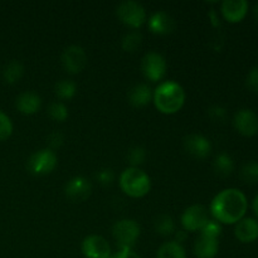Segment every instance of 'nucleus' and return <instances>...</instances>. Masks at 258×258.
<instances>
[{
  "mask_svg": "<svg viewBox=\"0 0 258 258\" xmlns=\"http://www.w3.org/2000/svg\"><path fill=\"white\" fill-rule=\"evenodd\" d=\"M248 202L243 191L228 188L219 191L211 203V214L221 224H236L244 218Z\"/></svg>",
  "mask_w": 258,
  "mask_h": 258,
  "instance_id": "nucleus-1",
  "label": "nucleus"
},
{
  "mask_svg": "<svg viewBox=\"0 0 258 258\" xmlns=\"http://www.w3.org/2000/svg\"><path fill=\"white\" fill-rule=\"evenodd\" d=\"M153 102L159 112L174 115L183 108L185 103V91L174 81L160 83L153 92Z\"/></svg>",
  "mask_w": 258,
  "mask_h": 258,
  "instance_id": "nucleus-2",
  "label": "nucleus"
},
{
  "mask_svg": "<svg viewBox=\"0 0 258 258\" xmlns=\"http://www.w3.org/2000/svg\"><path fill=\"white\" fill-rule=\"evenodd\" d=\"M120 186L130 198H143L150 191L151 180L148 174L140 168L128 166L121 173Z\"/></svg>",
  "mask_w": 258,
  "mask_h": 258,
  "instance_id": "nucleus-3",
  "label": "nucleus"
},
{
  "mask_svg": "<svg viewBox=\"0 0 258 258\" xmlns=\"http://www.w3.org/2000/svg\"><path fill=\"white\" fill-rule=\"evenodd\" d=\"M58 158L55 151L50 149H42L30 155L27 161V169L35 176H44L57 168Z\"/></svg>",
  "mask_w": 258,
  "mask_h": 258,
  "instance_id": "nucleus-4",
  "label": "nucleus"
},
{
  "mask_svg": "<svg viewBox=\"0 0 258 258\" xmlns=\"http://www.w3.org/2000/svg\"><path fill=\"white\" fill-rule=\"evenodd\" d=\"M140 233L141 228L139 223L130 218L117 221L112 227V236L120 248H133Z\"/></svg>",
  "mask_w": 258,
  "mask_h": 258,
  "instance_id": "nucleus-5",
  "label": "nucleus"
},
{
  "mask_svg": "<svg viewBox=\"0 0 258 258\" xmlns=\"http://www.w3.org/2000/svg\"><path fill=\"white\" fill-rule=\"evenodd\" d=\"M117 17L126 27L131 28V29L136 30L146 22V10L140 3L133 2V0H127V2H122L118 4L117 9Z\"/></svg>",
  "mask_w": 258,
  "mask_h": 258,
  "instance_id": "nucleus-6",
  "label": "nucleus"
},
{
  "mask_svg": "<svg viewBox=\"0 0 258 258\" xmlns=\"http://www.w3.org/2000/svg\"><path fill=\"white\" fill-rule=\"evenodd\" d=\"M166 60L160 53L150 52L144 55L141 60V71L145 76L146 80L151 82H159L163 80L166 75Z\"/></svg>",
  "mask_w": 258,
  "mask_h": 258,
  "instance_id": "nucleus-7",
  "label": "nucleus"
},
{
  "mask_svg": "<svg viewBox=\"0 0 258 258\" xmlns=\"http://www.w3.org/2000/svg\"><path fill=\"white\" fill-rule=\"evenodd\" d=\"M63 68L71 75H78L87 64V54L80 45H70L62 53Z\"/></svg>",
  "mask_w": 258,
  "mask_h": 258,
  "instance_id": "nucleus-8",
  "label": "nucleus"
},
{
  "mask_svg": "<svg viewBox=\"0 0 258 258\" xmlns=\"http://www.w3.org/2000/svg\"><path fill=\"white\" fill-rule=\"evenodd\" d=\"M209 221L208 211L202 204H194L186 208L181 216V226L185 232L201 231Z\"/></svg>",
  "mask_w": 258,
  "mask_h": 258,
  "instance_id": "nucleus-9",
  "label": "nucleus"
},
{
  "mask_svg": "<svg viewBox=\"0 0 258 258\" xmlns=\"http://www.w3.org/2000/svg\"><path fill=\"white\" fill-rule=\"evenodd\" d=\"M234 128L241 135L252 138L258 133V116L251 108H241L236 112L233 118Z\"/></svg>",
  "mask_w": 258,
  "mask_h": 258,
  "instance_id": "nucleus-10",
  "label": "nucleus"
},
{
  "mask_svg": "<svg viewBox=\"0 0 258 258\" xmlns=\"http://www.w3.org/2000/svg\"><path fill=\"white\" fill-rule=\"evenodd\" d=\"M81 249L86 258H110L112 256L111 246L107 239L97 234L86 237L83 239Z\"/></svg>",
  "mask_w": 258,
  "mask_h": 258,
  "instance_id": "nucleus-11",
  "label": "nucleus"
},
{
  "mask_svg": "<svg viewBox=\"0 0 258 258\" xmlns=\"http://www.w3.org/2000/svg\"><path fill=\"white\" fill-rule=\"evenodd\" d=\"M66 197L71 202L75 203H81L88 199V197L92 193V184L88 179L83 176H75L71 179L64 186Z\"/></svg>",
  "mask_w": 258,
  "mask_h": 258,
  "instance_id": "nucleus-12",
  "label": "nucleus"
},
{
  "mask_svg": "<svg viewBox=\"0 0 258 258\" xmlns=\"http://www.w3.org/2000/svg\"><path fill=\"white\" fill-rule=\"evenodd\" d=\"M184 149L196 159H207L212 153V144L206 136L190 134L184 139Z\"/></svg>",
  "mask_w": 258,
  "mask_h": 258,
  "instance_id": "nucleus-13",
  "label": "nucleus"
},
{
  "mask_svg": "<svg viewBox=\"0 0 258 258\" xmlns=\"http://www.w3.org/2000/svg\"><path fill=\"white\" fill-rule=\"evenodd\" d=\"M248 2L246 0H226L222 3L221 12L228 23H239L248 13Z\"/></svg>",
  "mask_w": 258,
  "mask_h": 258,
  "instance_id": "nucleus-14",
  "label": "nucleus"
},
{
  "mask_svg": "<svg viewBox=\"0 0 258 258\" xmlns=\"http://www.w3.org/2000/svg\"><path fill=\"white\" fill-rule=\"evenodd\" d=\"M149 30L156 35H168L175 29V20L166 12H158L149 19Z\"/></svg>",
  "mask_w": 258,
  "mask_h": 258,
  "instance_id": "nucleus-15",
  "label": "nucleus"
},
{
  "mask_svg": "<svg viewBox=\"0 0 258 258\" xmlns=\"http://www.w3.org/2000/svg\"><path fill=\"white\" fill-rule=\"evenodd\" d=\"M234 234L242 243H252L258 239V222L254 218H242L236 223Z\"/></svg>",
  "mask_w": 258,
  "mask_h": 258,
  "instance_id": "nucleus-16",
  "label": "nucleus"
},
{
  "mask_svg": "<svg viewBox=\"0 0 258 258\" xmlns=\"http://www.w3.org/2000/svg\"><path fill=\"white\" fill-rule=\"evenodd\" d=\"M15 106L23 115H34L42 107V98L38 93L27 91L18 96L15 100Z\"/></svg>",
  "mask_w": 258,
  "mask_h": 258,
  "instance_id": "nucleus-17",
  "label": "nucleus"
},
{
  "mask_svg": "<svg viewBox=\"0 0 258 258\" xmlns=\"http://www.w3.org/2000/svg\"><path fill=\"white\" fill-rule=\"evenodd\" d=\"M127 98L130 105L134 107H145L153 101V91H151L150 86L146 85V83H139V85H135L133 88H130Z\"/></svg>",
  "mask_w": 258,
  "mask_h": 258,
  "instance_id": "nucleus-18",
  "label": "nucleus"
},
{
  "mask_svg": "<svg viewBox=\"0 0 258 258\" xmlns=\"http://www.w3.org/2000/svg\"><path fill=\"white\" fill-rule=\"evenodd\" d=\"M218 238H211L203 234H201L194 243V254L197 258H214L218 254Z\"/></svg>",
  "mask_w": 258,
  "mask_h": 258,
  "instance_id": "nucleus-19",
  "label": "nucleus"
},
{
  "mask_svg": "<svg viewBox=\"0 0 258 258\" xmlns=\"http://www.w3.org/2000/svg\"><path fill=\"white\" fill-rule=\"evenodd\" d=\"M213 169L217 175L227 178L234 170V161L232 156L227 153H221L216 156L213 163Z\"/></svg>",
  "mask_w": 258,
  "mask_h": 258,
  "instance_id": "nucleus-20",
  "label": "nucleus"
},
{
  "mask_svg": "<svg viewBox=\"0 0 258 258\" xmlns=\"http://www.w3.org/2000/svg\"><path fill=\"white\" fill-rule=\"evenodd\" d=\"M156 258H186V253L180 243L175 241H169L158 249Z\"/></svg>",
  "mask_w": 258,
  "mask_h": 258,
  "instance_id": "nucleus-21",
  "label": "nucleus"
},
{
  "mask_svg": "<svg viewBox=\"0 0 258 258\" xmlns=\"http://www.w3.org/2000/svg\"><path fill=\"white\" fill-rule=\"evenodd\" d=\"M24 75V66L19 62V60H12V62L8 63L4 68V76L5 82L13 85V83H17L20 78Z\"/></svg>",
  "mask_w": 258,
  "mask_h": 258,
  "instance_id": "nucleus-22",
  "label": "nucleus"
},
{
  "mask_svg": "<svg viewBox=\"0 0 258 258\" xmlns=\"http://www.w3.org/2000/svg\"><path fill=\"white\" fill-rule=\"evenodd\" d=\"M154 227H155L156 233L163 237H169L175 233V223L169 214H160L155 219Z\"/></svg>",
  "mask_w": 258,
  "mask_h": 258,
  "instance_id": "nucleus-23",
  "label": "nucleus"
},
{
  "mask_svg": "<svg viewBox=\"0 0 258 258\" xmlns=\"http://www.w3.org/2000/svg\"><path fill=\"white\" fill-rule=\"evenodd\" d=\"M54 93L60 100H71L77 93V85L72 80H60L54 85Z\"/></svg>",
  "mask_w": 258,
  "mask_h": 258,
  "instance_id": "nucleus-24",
  "label": "nucleus"
},
{
  "mask_svg": "<svg viewBox=\"0 0 258 258\" xmlns=\"http://www.w3.org/2000/svg\"><path fill=\"white\" fill-rule=\"evenodd\" d=\"M141 43H143V35H141V33H139L138 30H131V32L126 33L125 37L122 38L121 47H122V49L125 52L134 53L141 47Z\"/></svg>",
  "mask_w": 258,
  "mask_h": 258,
  "instance_id": "nucleus-25",
  "label": "nucleus"
},
{
  "mask_svg": "<svg viewBox=\"0 0 258 258\" xmlns=\"http://www.w3.org/2000/svg\"><path fill=\"white\" fill-rule=\"evenodd\" d=\"M146 156H148V153L145 148L139 145L133 146L127 151V163L130 164L131 168H139L141 164L145 163Z\"/></svg>",
  "mask_w": 258,
  "mask_h": 258,
  "instance_id": "nucleus-26",
  "label": "nucleus"
},
{
  "mask_svg": "<svg viewBox=\"0 0 258 258\" xmlns=\"http://www.w3.org/2000/svg\"><path fill=\"white\" fill-rule=\"evenodd\" d=\"M241 178L247 184H258V161H248L241 169Z\"/></svg>",
  "mask_w": 258,
  "mask_h": 258,
  "instance_id": "nucleus-27",
  "label": "nucleus"
},
{
  "mask_svg": "<svg viewBox=\"0 0 258 258\" xmlns=\"http://www.w3.org/2000/svg\"><path fill=\"white\" fill-rule=\"evenodd\" d=\"M48 115L52 120L63 122L68 118V108L64 103L62 102H53L48 107Z\"/></svg>",
  "mask_w": 258,
  "mask_h": 258,
  "instance_id": "nucleus-28",
  "label": "nucleus"
},
{
  "mask_svg": "<svg viewBox=\"0 0 258 258\" xmlns=\"http://www.w3.org/2000/svg\"><path fill=\"white\" fill-rule=\"evenodd\" d=\"M13 134V122L9 116L0 111V141L8 140Z\"/></svg>",
  "mask_w": 258,
  "mask_h": 258,
  "instance_id": "nucleus-29",
  "label": "nucleus"
},
{
  "mask_svg": "<svg viewBox=\"0 0 258 258\" xmlns=\"http://www.w3.org/2000/svg\"><path fill=\"white\" fill-rule=\"evenodd\" d=\"M201 234L206 237H211V238H219V236L222 234V226L221 223H218L214 219H209L206 224H204L203 228L201 229Z\"/></svg>",
  "mask_w": 258,
  "mask_h": 258,
  "instance_id": "nucleus-30",
  "label": "nucleus"
},
{
  "mask_svg": "<svg viewBox=\"0 0 258 258\" xmlns=\"http://www.w3.org/2000/svg\"><path fill=\"white\" fill-rule=\"evenodd\" d=\"M96 179H97V181L101 185L108 186L113 183V180H115V173L108 168L101 169V170L96 174Z\"/></svg>",
  "mask_w": 258,
  "mask_h": 258,
  "instance_id": "nucleus-31",
  "label": "nucleus"
},
{
  "mask_svg": "<svg viewBox=\"0 0 258 258\" xmlns=\"http://www.w3.org/2000/svg\"><path fill=\"white\" fill-rule=\"evenodd\" d=\"M246 85L248 90H251L252 92L258 93V66L252 68L248 72L246 78Z\"/></svg>",
  "mask_w": 258,
  "mask_h": 258,
  "instance_id": "nucleus-32",
  "label": "nucleus"
},
{
  "mask_svg": "<svg viewBox=\"0 0 258 258\" xmlns=\"http://www.w3.org/2000/svg\"><path fill=\"white\" fill-rule=\"evenodd\" d=\"M63 141H64V136L62 135V133L60 131H53L52 134L48 135V144H49V148L48 149L53 151L57 150V149L62 146Z\"/></svg>",
  "mask_w": 258,
  "mask_h": 258,
  "instance_id": "nucleus-33",
  "label": "nucleus"
},
{
  "mask_svg": "<svg viewBox=\"0 0 258 258\" xmlns=\"http://www.w3.org/2000/svg\"><path fill=\"white\" fill-rule=\"evenodd\" d=\"M208 115L216 122H222L227 118V110L221 106H213L208 110Z\"/></svg>",
  "mask_w": 258,
  "mask_h": 258,
  "instance_id": "nucleus-34",
  "label": "nucleus"
},
{
  "mask_svg": "<svg viewBox=\"0 0 258 258\" xmlns=\"http://www.w3.org/2000/svg\"><path fill=\"white\" fill-rule=\"evenodd\" d=\"M110 258H141L136 252L133 251V248H120L117 253H115Z\"/></svg>",
  "mask_w": 258,
  "mask_h": 258,
  "instance_id": "nucleus-35",
  "label": "nucleus"
},
{
  "mask_svg": "<svg viewBox=\"0 0 258 258\" xmlns=\"http://www.w3.org/2000/svg\"><path fill=\"white\" fill-rule=\"evenodd\" d=\"M186 239V232L185 231H178L175 232V242L181 244V242Z\"/></svg>",
  "mask_w": 258,
  "mask_h": 258,
  "instance_id": "nucleus-36",
  "label": "nucleus"
},
{
  "mask_svg": "<svg viewBox=\"0 0 258 258\" xmlns=\"http://www.w3.org/2000/svg\"><path fill=\"white\" fill-rule=\"evenodd\" d=\"M252 208H253V212L254 214L258 217V194L256 197H254L253 199V204H252Z\"/></svg>",
  "mask_w": 258,
  "mask_h": 258,
  "instance_id": "nucleus-37",
  "label": "nucleus"
},
{
  "mask_svg": "<svg viewBox=\"0 0 258 258\" xmlns=\"http://www.w3.org/2000/svg\"><path fill=\"white\" fill-rule=\"evenodd\" d=\"M253 15L254 18H256V20L258 22V3L256 5H254V9H253Z\"/></svg>",
  "mask_w": 258,
  "mask_h": 258,
  "instance_id": "nucleus-38",
  "label": "nucleus"
}]
</instances>
